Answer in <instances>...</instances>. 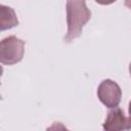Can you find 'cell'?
Here are the masks:
<instances>
[{
  "mask_svg": "<svg viewBox=\"0 0 131 131\" xmlns=\"http://www.w3.org/2000/svg\"><path fill=\"white\" fill-rule=\"evenodd\" d=\"M91 11L85 1L74 0L67 2V25L68 31L64 36L67 43L78 38L83 31L84 26L90 20Z\"/></svg>",
  "mask_w": 131,
  "mask_h": 131,
  "instance_id": "obj_1",
  "label": "cell"
},
{
  "mask_svg": "<svg viewBox=\"0 0 131 131\" xmlns=\"http://www.w3.org/2000/svg\"><path fill=\"white\" fill-rule=\"evenodd\" d=\"M25 54V41L15 37L8 36L0 43V61L5 66H12L19 62Z\"/></svg>",
  "mask_w": 131,
  "mask_h": 131,
  "instance_id": "obj_2",
  "label": "cell"
},
{
  "mask_svg": "<svg viewBox=\"0 0 131 131\" xmlns=\"http://www.w3.org/2000/svg\"><path fill=\"white\" fill-rule=\"evenodd\" d=\"M97 97L107 108H115L121 102L122 90L119 84L111 79L100 82L97 87Z\"/></svg>",
  "mask_w": 131,
  "mask_h": 131,
  "instance_id": "obj_3",
  "label": "cell"
},
{
  "mask_svg": "<svg viewBox=\"0 0 131 131\" xmlns=\"http://www.w3.org/2000/svg\"><path fill=\"white\" fill-rule=\"evenodd\" d=\"M103 131H131V119L120 107L112 108L102 125Z\"/></svg>",
  "mask_w": 131,
  "mask_h": 131,
  "instance_id": "obj_4",
  "label": "cell"
},
{
  "mask_svg": "<svg viewBox=\"0 0 131 131\" xmlns=\"http://www.w3.org/2000/svg\"><path fill=\"white\" fill-rule=\"evenodd\" d=\"M18 25V19L15 11L3 4L0 5V30L5 31L12 29Z\"/></svg>",
  "mask_w": 131,
  "mask_h": 131,
  "instance_id": "obj_5",
  "label": "cell"
},
{
  "mask_svg": "<svg viewBox=\"0 0 131 131\" xmlns=\"http://www.w3.org/2000/svg\"><path fill=\"white\" fill-rule=\"evenodd\" d=\"M46 131H70V130L63 124H61L59 122H54L46 129Z\"/></svg>",
  "mask_w": 131,
  "mask_h": 131,
  "instance_id": "obj_6",
  "label": "cell"
},
{
  "mask_svg": "<svg viewBox=\"0 0 131 131\" xmlns=\"http://www.w3.org/2000/svg\"><path fill=\"white\" fill-rule=\"evenodd\" d=\"M128 113H129V118L131 119V100L129 102V107H128Z\"/></svg>",
  "mask_w": 131,
  "mask_h": 131,
  "instance_id": "obj_7",
  "label": "cell"
},
{
  "mask_svg": "<svg viewBox=\"0 0 131 131\" xmlns=\"http://www.w3.org/2000/svg\"><path fill=\"white\" fill-rule=\"evenodd\" d=\"M125 5H126L129 9H131V1H126V2H125Z\"/></svg>",
  "mask_w": 131,
  "mask_h": 131,
  "instance_id": "obj_8",
  "label": "cell"
},
{
  "mask_svg": "<svg viewBox=\"0 0 131 131\" xmlns=\"http://www.w3.org/2000/svg\"><path fill=\"white\" fill-rule=\"evenodd\" d=\"M129 74H130V76H131V62H130V64H129Z\"/></svg>",
  "mask_w": 131,
  "mask_h": 131,
  "instance_id": "obj_9",
  "label": "cell"
}]
</instances>
